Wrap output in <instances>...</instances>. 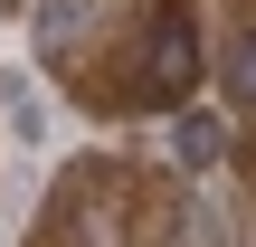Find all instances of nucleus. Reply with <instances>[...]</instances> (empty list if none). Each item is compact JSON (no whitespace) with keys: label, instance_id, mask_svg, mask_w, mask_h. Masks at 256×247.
Wrapping results in <instances>:
<instances>
[{"label":"nucleus","instance_id":"nucleus-4","mask_svg":"<svg viewBox=\"0 0 256 247\" xmlns=\"http://www.w3.org/2000/svg\"><path fill=\"white\" fill-rule=\"evenodd\" d=\"M76 19H86V0H38V38H48V48H66Z\"/></svg>","mask_w":256,"mask_h":247},{"label":"nucleus","instance_id":"nucleus-1","mask_svg":"<svg viewBox=\"0 0 256 247\" xmlns=\"http://www.w3.org/2000/svg\"><path fill=\"white\" fill-rule=\"evenodd\" d=\"M200 86V29H190V10H162L152 29H142V76H133V95L142 105H180Z\"/></svg>","mask_w":256,"mask_h":247},{"label":"nucleus","instance_id":"nucleus-2","mask_svg":"<svg viewBox=\"0 0 256 247\" xmlns=\"http://www.w3.org/2000/svg\"><path fill=\"white\" fill-rule=\"evenodd\" d=\"M0 114H10V133H19V143H38V133H48V95H38L19 67H0Z\"/></svg>","mask_w":256,"mask_h":247},{"label":"nucleus","instance_id":"nucleus-5","mask_svg":"<svg viewBox=\"0 0 256 247\" xmlns=\"http://www.w3.org/2000/svg\"><path fill=\"white\" fill-rule=\"evenodd\" d=\"M228 86H238V105H256V29L238 38V57H228Z\"/></svg>","mask_w":256,"mask_h":247},{"label":"nucleus","instance_id":"nucleus-3","mask_svg":"<svg viewBox=\"0 0 256 247\" xmlns=\"http://www.w3.org/2000/svg\"><path fill=\"white\" fill-rule=\"evenodd\" d=\"M171 152H180V171H209L218 162V114H180L171 124Z\"/></svg>","mask_w":256,"mask_h":247}]
</instances>
